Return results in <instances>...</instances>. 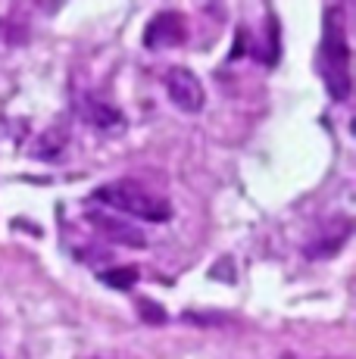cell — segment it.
Listing matches in <instances>:
<instances>
[{
    "label": "cell",
    "instance_id": "obj_1",
    "mask_svg": "<svg viewBox=\"0 0 356 359\" xmlns=\"http://www.w3.org/2000/svg\"><path fill=\"white\" fill-rule=\"evenodd\" d=\"M91 200L122 212V216L144 219V222H166V219H172V203L163 194H156V191L144 188L141 182H132V178L100 184L91 194Z\"/></svg>",
    "mask_w": 356,
    "mask_h": 359
},
{
    "label": "cell",
    "instance_id": "obj_2",
    "mask_svg": "<svg viewBox=\"0 0 356 359\" xmlns=\"http://www.w3.org/2000/svg\"><path fill=\"white\" fill-rule=\"evenodd\" d=\"M319 72L331 100L344 103L350 97V41L338 19V10H325V32L319 47Z\"/></svg>",
    "mask_w": 356,
    "mask_h": 359
},
{
    "label": "cell",
    "instance_id": "obj_3",
    "mask_svg": "<svg viewBox=\"0 0 356 359\" xmlns=\"http://www.w3.org/2000/svg\"><path fill=\"white\" fill-rule=\"evenodd\" d=\"M166 91H169V97H172L175 107L184 109V113H197V109H203V85L191 69H182V66L169 69Z\"/></svg>",
    "mask_w": 356,
    "mask_h": 359
},
{
    "label": "cell",
    "instance_id": "obj_4",
    "mask_svg": "<svg viewBox=\"0 0 356 359\" xmlns=\"http://www.w3.org/2000/svg\"><path fill=\"white\" fill-rule=\"evenodd\" d=\"M182 41H184V19L178 16V13H172V10L153 16V22H150L147 32H144V44H147L150 50L175 47V44H182Z\"/></svg>",
    "mask_w": 356,
    "mask_h": 359
},
{
    "label": "cell",
    "instance_id": "obj_5",
    "mask_svg": "<svg viewBox=\"0 0 356 359\" xmlns=\"http://www.w3.org/2000/svg\"><path fill=\"white\" fill-rule=\"evenodd\" d=\"M88 222H91L100 234H107V241H113V244H125V247H144L147 244V238H144V231L138 229V225L119 222L116 216H107V212H88Z\"/></svg>",
    "mask_w": 356,
    "mask_h": 359
},
{
    "label": "cell",
    "instance_id": "obj_6",
    "mask_svg": "<svg viewBox=\"0 0 356 359\" xmlns=\"http://www.w3.org/2000/svg\"><path fill=\"white\" fill-rule=\"evenodd\" d=\"M85 119L91 122L94 128H100V131H122V128H125V122H122V113H119V109L107 107V103H100V100H88Z\"/></svg>",
    "mask_w": 356,
    "mask_h": 359
},
{
    "label": "cell",
    "instance_id": "obj_7",
    "mask_svg": "<svg viewBox=\"0 0 356 359\" xmlns=\"http://www.w3.org/2000/svg\"><path fill=\"white\" fill-rule=\"evenodd\" d=\"M122 275H113V272H107V275H100V281H107V285H113V287H132L135 281H138V269H119Z\"/></svg>",
    "mask_w": 356,
    "mask_h": 359
}]
</instances>
